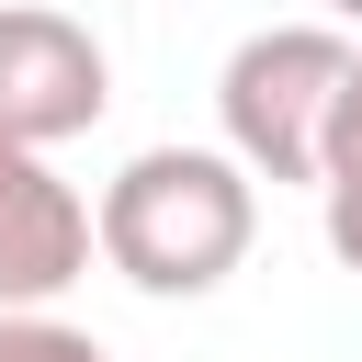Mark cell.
Instances as JSON below:
<instances>
[{"label":"cell","instance_id":"obj_1","mask_svg":"<svg viewBox=\"0 0 362 362\" xmlns=\"http://www.w3.org/2000/svg\"><path fill=\"white\" fill-rule=\"evenodd\" d=\"M260 238V181L226 147H136L102 204H90V249L136 283V294H215Z\"/></svg>","mask_w":362,"mask_h":362},{"label":"cell","instance_id":"obj_2","mask_svg":"<svg viewBox=\"0 0 362 362\" xmlns=\"http://www.w3.org/2000/svg\"><path fill=\"white\" fill-rule=\"evenodd\" d=\"M351 79V34L339 23H272L226 57L215 79V124H226V158L249 181H317V147H328V102Z\"/></svg>","mask_w":362,"mask_h":362},{"label":"cell","instance_id":"obj_3","mask_svg":"<svg viewBox=\"0 0 362 362\" xmlns=\"http://www.w3.org/2000/svg\"><path fill=\"white\" fill-rule=\"evenodd\" d=\"M113 113V57L79 11L45 0H0V136L23 147H68Z\"/></svg>","mask_w":362,"mask_h":362},{"label":"cell","instance_id":"obj_4","mask_svg":"<svg viewBox=\"0 0 362 362\" xmlns=\"http://www.w3.org/2000/svg\"><path fill=\"white\" fill-rule=\"evenodd\" d=\"M90 272V204L57 181V147L0 136V305H57Z\"/></svg>","mask_w":362,"mask_h":362},{"label":"cell","instance_id":"obj_5","mask_svg":"<svg viewBox=\"0 0 362 362\" xmlns=\"http://www.w3.org/2000/svg\"><path fill=\"white\" fill-rule=\"evenodd\" d=\"M0 362H113L90 328H68L57 305H0Z\"/></svg>","mask_w":362,"mask_h":362},{"label":"cell","instance_id":"obj_6","mask_svg":"<svg viewBox=\"0 0 362 362\" xmlns=\"http://www.w3.org/2000/svg\"><path fill=\"white\" fill-rule=\"evenodd\" d=\"M351 170H362V57H351V79L328 102V147H317V181H351Z\"/></svg>","mask_w":362,"mask_h":362},{"label":"cell","instance_id":"obj_7","mask_svg":"<svg viewBox=\"0 0 362 362\" xmlns=\"http://www.w3.org/2000/svg\"><path fill=\"white\" fill-rule=\"evenodd\" d=\"M328 192V249H339V272H362V170L351 181H317Z\"/></svg>","mask_w":362,"mask_h":362},{"label":"cell","instance_id":"obj_8","mask_svg":"<svg viewBox=\"0 0 362 362\" xmlns=\"http://www.w3.org/2000/svg\"><path fill=\"white\" fill-rule=\"evenodd\" d=\"M328 11H339V23H362V0H328Z\"/></svg>","mask_w":362,"mask_h":362}]
</instances>
